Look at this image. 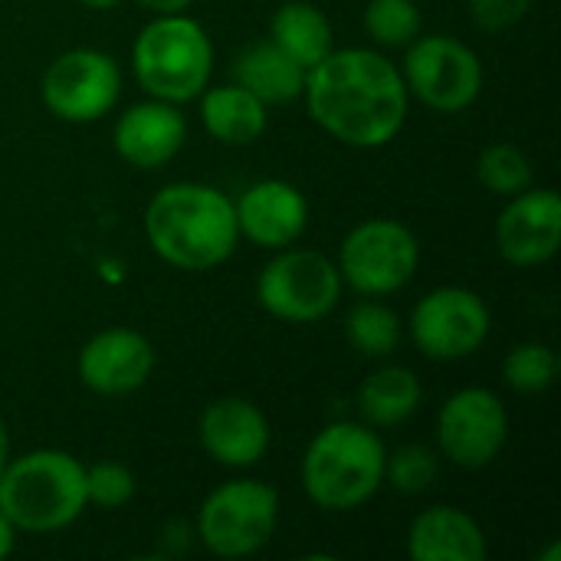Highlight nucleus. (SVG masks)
Here are the masks:
<instances>
[{"mask_svg":"<svg viewBox=\"0 0 561 561\" xmlns=\"http://www.w3.org/2000/svg\"><path fill=\"white\" fill-rule=\"evenodd\" d=\"M154 371V348L151 342L125 325L95 332L76 358L79 381L102 394V398H122L138 391Z\"/></svg>","mask_w":561,"mask_h":561,"instance_id":"obj_14","label":"nucleus"},{"mask_svg":"<svg viewBox=\"0 0 561 561\" xmlns=\"http://www.w3.org/2000/svg\"><path fill=\"white\" fill-rule=\"evenodd\" d=\"M197 99H201V125L220 145L243 148V145H253L266 131L270 105L260 102L240 82L207 85Z\"/></svg>","mask_w":561,"mask_h":561,"instance_id":"obj_19","label":"nucleus"},{"mask_svg":"<svg viewBox=\"0 0 561 561\" xmlns=\"http://www.w3.org/2000/svg\"><path fill=\"white\" fill-rule=\"evenodd\" d=\"M145 10H151V13H181V10H187L194 0H138Z\"/></svg>","mask_w":561,"mask_h":561,"instance_id":"obj_30","label":"nucleus"},{"mask_svg":"<svg viewBox=\"0 0 561 561\" xmlns=\"http://www.w3.org/2000/svg\"><path fill=\"white\" fill-rule=\"evenodd\" d=\"M270 43L279 46L306 72L335 49V33L329 16L309 0H286L270 16Z\"/></svg>","mask_w":561,"mask_h":561,"instance_id":"obj_20","label":"nucleus"},{"mask_svg":"<svg viewBox=\"0 0 561 561\" xmlns=\"http://www.w3.org/2000/svg\"><path fill=\"white\" fill-rule=\"evenodd\" d=\"M312 122L348 148H385L408 122L411 95L401 66L368 46L332 49L306 72Z\"/></svg>","mask_w":561,"mask_h":561,"instance_id":"obj_1","label":"nucleus"},{"mask_svg":"<svg viewBox=\"0 0 561 561\" xmlns=\"http://www.w3.org/2000/svg\"><path fill=\"white\" fill-rule=\"evenodd\" d=\"M85 467L66 450L10 457L0 473V510L16 533L49 536L85 513Z\"/></svg>","mask_w":561,"mask_h":561,"instance_id":"obj_4","label":"nucleus"},{"mask_svg":"<svg viewBox=\"0 0 561 561\" xmlns=\"http://www.w3.org/2000/svg\"><path fill=\"white\" fill-rule=\"evenodd\" d=\"M131 72L151 99L191 102L210 85L214 43L207 30L181 13H154L131 43Z\"/></svg>","mask_w":561,"mask_h":561,"instance_id":"obj_5","label":"nucleus"},{"mask_svg":"<svg viewBox=\"0 0 561 561\" xmlns=\"http://www.w3.org/2000/svg\"><path fill=\"white\" fill-rule=\"evenodd\" d=\"M7 463H10V434H7V424L0 417V473H3Z\"/></svg>","mask_w":561,"mask_h":561,"instance_id":"obj_32","label":"nucleus"},{"mask_svg":"<svg viewBox=\"0 0 561 561\" xmlns=\"http://www.w3.org/2000/svg\"><path fill=\"white\" fill-rule=\"evenodd\" d=\"M197 437L204 454L230 470L256 467L273 440L266 414L247 398H220L210 401L201 414Z\"/></svg>","mask_w":561,"mask_h":561,"instance_id":"obj_16","label":"nucleus"},{"mask_svg":"<svg viewBox=\"0 0 561 561\" xmlns=\"http://www.w3.org/2000/svg\"><path fill=\"white\" fill-rule=\"evenodd\" d=\"M233 82L250 89L266 105H286V102L302 95L306 69L266 39V43H256L237 56Z\"/></svg>","mask_w":561,"mask_h":561,"instance_id":"obj_21","label":"nucleus"},{"mask_svg":"<svg viewBox=\"0 0 561 561\" xmlns=\"http://www.w3.org/2000/svg\"><path fill=\"white\" fill-rule=\"evenodd\" d=\"M434 480H437V457L421 444H404L385 457V483L404 496H417L431 490Z\"/></svg>","mask_w":561,"mask_h":561,"instance_id":"obj_27","label":"nucleus"},{"mask_svg":"<svg viewBox=\"0 0 561 561\" xmlns=\"http://www.w3.org/2000/svg\"><path fill=\"white\" fill-rule=\"evenodd\" d=\"M39 95L59 122L89 125L105 118L122 99V69L102 49H66L46 66Z\"/></svg>","mask_w":561,"mask_h":561,"instance_id":"obj_10","label":"nucleus"},{"mask_svg":"<svg viewBox=\"0 0 561 561\" xmlns=\"http://www.w3.org/2000/svg\"><path fill=\"white\" fill-rule=\"evenodd\" d=\"M559 378V358L546 342H523L503 358V381L519 394H542Z\"/></svg>","mask_w":561,"mask_h":561,"instance_id":"obj_26","label":"nucleus"},{"mask_svg":"<svg viewBox=\"0 0 561 561\" xmlns=\"http://www.w3.org/2000/svg\"><path fill=\"white\" fill-rule=\"evenodd\" d=\"M237 230L260 250L293 247L309 227V201L306 194L279 178H266L250 184L237 201Z\"/></svg>","mask_w":561,"mask_h":561,"instance_id":"obj_15","label":"nucleus"},{"mask_svg":"<svg viewBox=\"0 0 561 561\" xmlns=\"http://www.w3.org/2000/svg\"><path fill=\"white\" fill-rule=\"evenodd\" d=\"M148 247L174 270L207 273L227 263L240 243L233 201L210 184H164L145 207Z\"/></svg>","mask_w":561,"mask_h":561,"instance_id":"obj_2","label":"nucleus"},{"mask_svg":"<svg viewBox=\"0 0 561 561\" xmlns=\"http://www.w3.org/2000/svg\"><path fill=\"white\" fill-rule=\"evenodd\" d=\"M385 444L375 427L339 421L322 427L302 454V490L325 513L365 506L385 486Z\"/></svg>","mask_w":561,"mask_h":561,"instance_id":"obj_3","label":"nucleus"},{"mask_svg":"<svg viewBox=\"0 0 561 561\" xmlns=\"http://www.w3.org/2000/svg\"><path fill=\"white\" fill-rule=\"evenodd\" d=\"M342 273L335 260L319 250H276V256L256 276L260 306L293 325H309L335 312L342 299Z\"/></svg>","mask_w":561,"mask_h":561,"instance_id":"obj_7","label":"nucleus"},{"mask_svg":"<svg viewBox=\"0 0 561 561\" xmlns=\"http://www.w3.org/2000/svg\"><path fill=\"white\" fill-rule=\"evenodd\" d=\"M477 178L486 191L500 194V197H513L526 187H533V161L529 154L513 145V141H493L480 151L477 158Z\"/></svg>","mask_w":561,"mask_h":561,"instance_id":"obj_24","label":"nucleus"},{"mask_svg":"<svg viewBox=\"0 0 561 561\" xmlns=\"http://www.w3.org/2000/svg\"><path fill=\"white\" fill-rule=\"evenodd\" d=\"M408 556L414 561H483V526L457 506H431L408 529Z\"/></svg>","mask_w":561,"mask_h":561,"instance_id":"obj_18","label":"nucleus"},{"mask_svg":"<svg viewBox=\"0 0 561 561\" xmlns=\"http://www.w3.org/2000/svg\"><path fill=\"white\" fill-rule=\"evenodd\" d=\"M424 30V16L417 0H368L365 7V33L388 49H404Z\"/></svg>","mask_w":561,"mask_h":561,"instance_id":"obj_25","label":"nucleus"},{"mask_svg":"<svg viewBox=\"0 0 561 561\" xmlns=\"http://www.w3.org/2000/svg\"><path fill=\"white\" fill-rule=\"evenodd\" d=\"M85 10H112L115 3H122V0H79Z\"/></svg>","mask_w":561,"mask_h":561,"instance_id":"obj_33","label":"nucleus"},{"mask_svg":"<svg viewBox=\"0 0 561 561\" xmlns=\"http://www.w3.org/2000/svg\"><path fill=\"white\" fill-rule=\"evenodd\" d=\"M500 210L496 250L513 266H542L561 247V197L552 187H526Z\"/></svg>","mask_w":561,"mask_h":561,"instance_id":"obj_13","label":"nucleus"},{"mask_svg":"<svg viewBox=\"0 0 561 561\" xmlns=\"http://www.w3.org/2000/svg\"><path fill=\"white\" fill-rule=\"evenodd\" d=\"M493 316L480 293L467 286H440L417 299L408 332L421 355L434 362H460L483 348Z\"/></svg>","mask_w":561,"mask_h":561,"instance_id":"obj_11","label":"nucleus"},{"mask_svg":"<svg viewBox=\"0 0 561 561\" xmlns=\"http://www.w3.org/2000/svg\"><path fill=\"white\" fill-rule=\"evenodd\" d=\"M510 440V411L490 388L454 391L437 414V447L463 470H486Z\"/></svg>","mask_w":561,"mask_h":561,"instance_id":"obj_12","label":"nucleus"},{"mask_svg":"<svg viewBox=\"0 0 561 561\" xmlns=\"http://www.w3.org/2000/svg\"><path fill=\"white\" fill-rule=\"evenodd\" d=\"M13 546H16V529H13V523L3 516V510H0V559H7V556L13 552Z\"/></svg>","mask_w":561,"mask_h":561,"instance_id":"obj_31","label":"nucleus"},{"mask_svg":"<svg viewBox=\"0 0 561 561\" xmlns=\"http://www.w3.org/2000/svg\"><path fill=\"white\" fill-rule=\"evenodd\" d=\"M421 398H424V388L411 368L381 365L362 381L358 411L368 427H398L417 414Z\"/></svg>","mask_w":561,"mask_h":561,"instance_id":"obj_22","label":"nucleus"},{"mask_svg":"<svg viewBox=\"0 0 561 561\" xmlns=\"http://www.w3.org/2000/svg\"><path fill=\"white\" fill-rule=\"evenodd\" d=\"M335 266L345 286L381 299L414 279L421 266V243L401 220L371 217L345 233Z\"/></svg>","mask_w":561,"mask_h":561,"instance_id":"obj_9","label":"nucleus"},{"mask_svg":"<svg viewBox=\"0 0 561 561\" xmlns=\"http://www.w3.org/2000/svg\"><path fill=\"white\" fill-rule=\"evenodd\" d=\"M279 526V493L263 480H230L197 510V536L217 559H247L270 546Z\"/></svg>","mask_w":561,"mask_h":561,"instance_id":"obj_6","label":"nucleus"},{"mask_svg":"<svg viewBox=\"0 0 561 561\" xmlns=\"http://www.w3.org/2000/svg\"><path fill=\"white\" fill-rule=\"evenodd\" d=\"M187 141V118L174 102L148 99L125 108L112 128V145L122 161L141 171H158L178 158Z\"/></svg>","mask_w":561,"mask_h":561,"instance_id":"obj_17","label":"nucleus"},{"mask_svg":"<svg viewBox=\"0 0 561 561\" xmlns=\"http://www.w3.org/2000/svg\"><path fill=\"white\" fill-rule=\"evenodd\" d=\"M401 316L378 302L375 296L365 302H355L345 316V339L355 352H362L365 358H388L398 352L401 345Z\"/></svg>","mask_w":561,"mask_h":561,"instance_id":"obj_23","label":"nucleus"},{"mask_svg":"<svg viewBox=\"0 0 561 561\" xmlns=\"http://www.w3.org/2000/svg\"><path fill=\"white\" fill-rule=\"evenodd\" d=\"M404 49L408 53H404L401 76H404L408 95L417 99L421 105L440 115H457L480 99L483 82H486L483 62L457 36L421 33Z\"/></svg>","mask_w":561,"mask_h":561,"instance_id":"obj_8","label":"nucleus"},{"mask_svg":"<svg viewBox=\"0 0 561 561\" xmlns=\"http://www.w3.org/2000/svg\"><path fill=\"white\" fill-rule=\"evenodd\" d=\"M138 480L125 463L115 460H99L85 467V503L99 510H122L135 500Z\"/></svg>","mask_w":561,"mask_h":561,"instance_id":"obj_28","label":"nucleus"},{"mask_svg":"<svg viewBox=\"0 0 561 561\" xmlns=\"http://www.w3.org/2000/svg\"><path fill=\"white\" fill-rule=\"evenodd\" d=\"M467 3H470L473 23L480 30H490V33L516 26L533 7V0H467Z\"/></svg>","mask_w":561,"mask_h":561,"instance_id":"obj_29","label":"nucleus"}]
</instances>
